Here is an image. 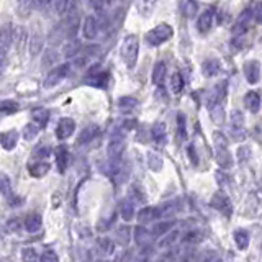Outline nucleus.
<instances>
[{
    "label": "nucleus",
    "mask_w": 262,
    "mask_h": 262,
    "mask_svg": "<svg viewBox=\"0 0 262 262\" xmlns=\"http://www.w3.org/2000/svg\"><path fill=\"white\" fill-rule=\"evenodd\" d=\"M79 16L76 14L66 16L61 22L58 23V25L51 30L50 33V43L51 44H59L62 43V41H69V40H74L77 32H79Z\"/></svg>",
    "instance_id": "f257e3e1"
},
{
    "label": "nucleus",
    "mask_w": 262,
    "mask_h": 262,
    "mask_svg": "<svg viewBox=\"0 0 262 262\" xmlns=\"http://www.w3.org/2000/svg\"><path fill=\"white\" fill-rule=\"evenodd\" d=\"M122 59L130 69H133L138 61V52H140V40L136 34H128L122 43Z\"/></svg>",
    "instance_id": "f03ea898"
},
{
    "label": "nucleus",
    "mask_w": 262,
    "mask_h": 262,
    "mask_svg": "<svg viewBox=\"0 0 262 262\" xmlns=\"http://www.w3.org/2000/svg\"><path fill=\"white\" fill-rule=\"evenodd\" d=\"M213 140H215V158L220 168L228 169L233 166V159H231V154L228 151V140L224 138L223 133L215 131L213 134Z\"/></svg>",
    "instance_id": "7ed1b4c3"
},
{
    "label": "nucleus",
    "mask_w": 262,
    "mask_h": 262,
    "mask_svg": "<svg viewBox=\"0 0 262 262\" xmlns=\"http://www.w3.org/2000/svg\"><path fill=\"white\" fill-rule=\"evenodd\" d=\"M172 36H174V30H172L170 25L168 23H159L158 26H154L152 30L146 33V43L151 46H159L169 41Z\"/></svg>",
    "instance_id": "20e7f679"
},
{
    "label": "nucleus",
    "mask_w": 262,
    "mask_h": 262,
    "mask_svg": "<svg viewBox=\"0 0 262 262\" xmlns=\"http://www.w3.org/2000/svg\"><path fill=\"white\" fill-rule=\"evenodd\" d=\"M70 72V64L69 62H66V64H59V66H54L50 72H48L46 76V79L43 82V86L46 88H51V87H56L59 86L61 82L66 79V77L69 76Z\"/></svg>",
    "instance_id": "39448f33"
},
{
    "label": "nucleus",
    "mask_w": 262,
    "mask_h": 262,
    "mask_svg": "<svg viewBox=\"0 0 262 262\" xmlns=\"http://www.w3.org/2000/svg\"><path fill=\"white\" fill-rule=\"evenodd\" d=\"M123 151H124V136L120 131H115L108 141V146H106V154H108L110 160H118L122 159Z\"/></svg>",
    "instance_id": "423d86ee"
},
{
    "label": "nucleus",
    "mask_w": 262,
    "mask_h": 262,
    "mask_svg": "<svg viewBox=\"0 0 262 262\" xmlns=\"http://www.w3.org/2000/svg\"><path fill=\"white\" fill-rule=\"evenodd\" d=\"M178 210H180V200L178 198H172L164 202L158 206V212H159V218H164V220H169L174 215H177Z\"/></svg>",
    "instance_id": "0eeeda50"
},
{
    "label": "nucleus",
    "mask_w": 262,
    "mask_h": 262,
    "mask_svg": "<svg viewBox=\"0 0 262 262\" xmlns=\"http://www.w3.org/2000/svg\"><path fill=\"white\" fill-rule=\"evenodd\" d=\"M100 32V22L95 16H86L84 23H82V34L86 40H95L98 36Z\"/></svg>",
    "instance_id": "6e6552de"
},
{
    "label": "nucleus",
    "mask_w": 262,
    "mask_h": 262,
    "mask_svg": "<svg viewBox=\"0 0 262 262\" xmlns=\"http://www.w3.org/2000/svg\"><path fill=\"white\" fill-rule=\"evenodd\" d=\"M76 131V122L72 118H61L56 126V136L59 140H68Z\"/></svg>",
    "instance_id": "1a4fd4ad"
},
{
    "label": "nucleus",
    "mask_w": 262,
    "mask_h": 262,
    "mask_svg": "<svg viewBox=\"0 0 262 262\" xmlns=\"http://www.w3.org/2000/svg\"><path fill=\"white\" fill-rule=\"evenodd\" d=\"M244 77L249 84H258L260 80V62L259 61H248L244 64Z\"/></svg>",
    "instance_id": "9d476101"
},
{
    "label": "nucleus",
    "mask_w": 262,
    "mask_h": 262,
    "mask_svg": "<svg viewBox=\"0 0 262 262\" xmlns=\"http://www.w3.org/2000/svg\"><path fill=\"white\" fill-rule=\"evenodd\" d=\"M212 206L215 208V210L222 212L223 215H226V216H230L231 210H233V208H231V202L228 198V195H224L223 192H216L215 195H213Z\"/></svg>",
    "instance_id": "9b49d317"
},
{
    "label": "nucleus",
    "mask_w": 262,
    "mask_h": 262,
    "mask_svg": "<svg viewBox=\"0 0 262 262\" xmlns=\"http://www.w3.org/2000/svg\"><path fill=\"white\" fill-rule=\"evenodd\" d=\"M251 22H254L252 15H251V12H249V8H246L240 16H238V20H236L234 26H233V34H236V36H241V34H244L248 32V28H249V25H251Z\"/></svg>",
    "instance_id": "f8f14e48"
},
{
    "label": "nucleus",
    "mask_w": 262,
    "mask_h": 262,
    "mask_svg": "<svg viewBox=\"0 0 262 262\" xmlns=\"http://www.w3.org/2000/svg\"><path fill=\"white\" fill-rule=\"evenodd\" d=\"M213 16H215V10H213V7H208V8L204 10V14H200L198 22H196V28H198V32L202 34H205L212 30Z\"/></svg>",
    "instance_id": "ddd939ff"
},
{
    "label": "nucleus",
    "mask_w": 262,
    "mask_h": 262,
    "mask_svg": "<svg viewBox=\"0 0 262 262\" xmlns=\"http://www.w3.org/2000/svg\"><path fill=\"white\" fill-rule=\"evenodd\" d=\"M77 7V0H54V8L56 14L61 16V18H66V16L72 15Z\"/></svg>",
    "instance_id": "4468645a"
},
{
    "label": "nucleus",
    "mask_w": 262,
    "mask_h": 262,
    "mask_svg": "<svg viewBox=\"0 0 262 262\" xmlns=\"http://www.w3.org/2000/svg\"><path fill=\"white\" fill-rule=\"evenodd\" d=\"M224 95H226V82H220L218 86L213 87V90L208 95V108L215 105H223V100H224Z\"/></svg>",
    "instance_id": "2eb2a0df"
},
{
    "label": "nucleus",
    "mask_w": 262,
    "mask_h": 262,
    "mask_svg": "<svg viewBox=\"0 0 262 262\" xmlns=\"http://www.w3.org/2000/svg\"><path fill=\"white\" fill-rule=\"evenodd\" d=\"M18 142V133L15 130H8L0 133V146L4 148L5 151H12Z\"/></svg>",
    "instance_id": "dca6fc26"
},
{
    "label": "nucleus",
    "mask_w": 262,
    "mask_h": 262,
    "mask_svg": "<svg viewBox=\"0 0 262 262\" xmlns=\"http://www.w3.org/2000/svg\"><path fill=\"white\" fill-rule=\"evenodd\" d=\"M15 28L12 25H2L0 26V48L8 51V48L14 44Z\"/></svg>",
    "instance_id": "f3484780"
},
{
    "label": "nucleus",
    "mask_w": 262,
    "mask_h": 262,
    "mask_svg": "<svg viewBox=\"0 0 262 262\" xmlns=\"http://www.w3.org/2000/svg\"><path fill=\"white\" fill-rule=\"evenodd\" d=\"M159 218V212H158V206H146L140 210L138 213V222L140 224H148V223H152L156 222Z\"/></svg>",
    "instance_id": "a211bd4d"
},
{
    "label": "nucleus",
    "mask_w": 262,
    "mask_h": 262,
    "mask_svg": "<svg viewBox=\"0 0 262 262\" xmlns=\"http://www.w3.org/2000/svg\"><path fill=\"white\" fill-rule=\"evenodd\" d=\"M176 226V222H172V220H164V222H159L152 226L150 230L152 238H162L164 234H168L169 231H172V228Z\"/></svg>",
    "instance_id": "6ab92c4d"
},
{
    "label": "nucleus",
    "mask_w": 262,
    "mask_h": 262,
    "mask_svg": "<svg viewBox=\"0 0 262 262\" xmlns=\"http://www.w3.org/2000/svg\"><path fill=\"white\" fill-rule=\"evenodd\" d=\"M43 43H44V38L43 34L38 33V32H33L30 34L28 38V48H30V52H32V56H36L38 52L43 50Z\"/></svg>",
    "instance_id": "aec40b11"
},
{
    "label": "nucleus",
    "mask_w": 262,
    "mask_h": 262,
    "mask_svg": "<svg viewBox=\"0 0 262 262\" xmlns=\"http://www.w3.org/2000/svg\"><path fill=\"white\" fill-rule=\"evenodd\" d=\"M41 224H43V220H41L40 213H30L25 220V230L28 233H38L41 230Z\"/></svg>",
    "instance_id": "412c9836"
},
{
    "label": "nucleus",
    "mask_w": 262,
    "mask_h": 262,
    "mask_svg": "<svg viewBox=\"0 0 262 262\" xmlns=\"http://www.w3.org/2000/svg\"><path fill=\"white\" fill-rule=\"evenodd\" d=\"M166 134H168V128H166V123L158 122V123L152 124L151 136H152L154 142H158V144H162V142L166 141Z\"/></svg>",
    "instance_id": "4be33fe9"
},
{
    "label": "nucleus",
    "mask_w": 262,
    "mask_h": 262,
    "mask_svg": "<svg viewBox=\"0 0 262 262\" xmlns=\"http://www.w3.org/2000/svg\"><path fill=\"white\" fill-rule=\"evenodd\" d=\"M50 169H51V166L48 162H43V160H36V162L28 164V172L33 177H43L50 172Z\"/></svg>",
    "instance_id": "5701e85b"
},
{
    "label": "nucleus",
    "mask_w": 262,
    "mask_h": 262,
    "mask_svg": "<svg viewBox=\"0 0 262 262\" xmlns=\"http://www.w3.org/2000/svg\"><path fill=\"white\" fill-rule=\"evenodd\" d=\"M244 104H246L249 112H252V113L259 112V108H260V95H259V92H256V90L248 92L246 97H244Z\"/></svg>",
    "instance_id": "b1692460"
},
{
    "label": "nucleus",
    "mask_w": 262,
    "mask_h": 262,
    "mask_svg": "<svg viewBox=\"0 0 262 262\" xmlns=\"http://www.w3.org/2000/svg\"><path fill=\"white\" fill-rule=\"evenodd\" d=\"M32 118H33V123L36 124L38 128H44L48 122H50V112L46 108H34L32 112Z\"/></svg>",
    "instance_id": "393cba45"
},
{
    "label": "nucleus",
    "mask_w": 262,
    "mask_h": 262,
    "mask_svg": "<svg viewBox=\"0 0 262 262\" xmlns=\"http://www.w3.org/2000/svg\"><path fill=\"white\" fill-rule=\"evenodd\" d=\"M56 164L59 172H66V168L69 164V152L66 150V146H58L56 148Z\"/></svg>",
    "instance_id": "a878e982"
},
{
    "label": "nucleus",
    "mask_w": 262,
    "mask_h": 262,
    "mask_svg": "<svg viewBox=\"0 0 262 262\" xmlns=\"http://www.w3.org/2000/svg\"><path fill=\"white\" fill-rule=\"evenodd\" d=\"M134 204L131 198H124L120 204V215L124 222H131L134 218Z\"/></svg>",
    "instance_id": "bb28decb"
},
{
    "label": "nucleus",
    "mask_w": 262,
    "mask_h": 262,
    "mask_svg": "<svg viewBox=\"0 0 262 262\" xmlns=\"http://www.w3.org/2000/svg\"><path fill=\"white\" fill-rule=\"evenodd\" d=\"M98 131H100L98 126H95V124H90V126H87L86 130H82V133L79 136V140H77V142H79V144H88V142L97 138Z\"/></svg>",
    "instance_id": "cd10ccee"
},
{
    "label": "nucleus",
    "mask_w": 262,
    "mask_h": 262,
    "mask_svg": "<svg viewBox=\"0 0 262 262\" xmlns=\"http://www.w3.org/2000/svg\"><path fill=\"white\" fill-rule=\"evenodd\" d=\"M180 12L186 18H194L196 15V12H198V4H196V0H182Z\"/></svg>",
    "instance_id": "c85d7f7f"
},
{
    "label": "nucleus",
    "mask_w": 262,
    "mask_h": 262,
    "mask_svg": "<svg viewBox=\"0 0 262 262\" xmlns=\"http://www.w3.org/2000/svg\"><path fill=\"white\" fill-rule=\"evenodd\" d=\"M166 74H168V68H166V64L160 61L154 66L152 69V84L154 86H160L166 79Z\"/></svg>",
    "instance_id": "c756f323"
},
{
    "label": "nucleus",
    "mask_w": 262,
    "mask_h": 262,
    "mask_svg": "<svg viewBox=\"0 0 262 262\" xmlns=\"http://www.w3.org/2000/svg\"><path fill=\"white\" fill-rule=\"evenodd\" d=\"M134 240L140 246H146L148 242L152 240V234L150 230H146L144 226H136L134 230Z\"/></svg>",
    "instance_id": "7c9ffc66"
},
{
    "label": "nucleus",
    "mask_w": 262,
    "mask_h": 262,
    "mask_svg": "<svg viewBox=\"0 0 262 262\" xmlns=\"http://www.w3.org/2000/svg\"><path fill=\"white\" fill-rule=\"evenodd\" d=\"M180 238V231H177V230H172V231H169L168 234H164L162 236V240L159 241V244L158 246L160 248V249H166V248H172L174 244L177 242V240Z\"/></svg>",
    "instance_id": "2f4dec72"
},
{
    "label": "nucleus",
    "mask_w": 262,
    "mask_h": 262,
    "mask_svg": "<svg viewBox=\"0 0 262 262\" xmlns=\"http://www.w3.org/2000/svg\"><path fill=\"white\" fill-rule=\"evenodd\" d=\"M234 242L238 249H241V251H244V249H248L249 246V233L246 230H236L234 231Z\"/></svg>",
    "instance_id": "473e14b6"
},
{
    "label": "nucleus",
    "mask_w": 262,
    "mask_h": 262,
    "mask_svg": "<svg viewBox=\"0 0 262 262\" xmlns=\"http://www.w3.org/2000/svg\"><path fill=\"white\" fill-rule=\"evenodd\" d=\"M202 70H204V74L208 76V77L216 76L220 72V62L216 61V59H208V61L204 62V68H202Z\"/></svg>",
    "instance_id": "72a5a7b5"
},
{
    "label": "nucleus",
    "mask_w": 262,
    "mask_h": 262,
    "mask_svg": "<svg viewBox=\"0 0 262 262\" xmlns=\"http://www.w3.org/2000/svg\"><path fill=\"white\" fill-rule=\"evenodd\" d=\"M184 86H186V82H184V77L180 72H174L170 77V88L172 92H174L176 95H178L182 90H184Z\"/></svg>",
    "instance_id": "f704fd0d"
},
{
    "label": "nucleus",
    "mask_w": 262,
    "mask_h": 262,
    "mask_svg": "<svg viewBox=\"0 0 262 262\" xmlns=\"http://www.w3.org/2000/svg\"><path fill=\"white\" fill-rule=\"evenodd\" d=\"M248 8H249V12H251L252 20L256 23H262V2L260 0H252Z\"/></svg>",
    "instance_id": "c9c22d12"
},
{
    "label": "nucleus",
    "mask_w": 262,
    "mask_h": 262,
    "mask_svg": "<svg viewBox=\"0 0 262 262\" xmlns=\"http://www.w3.org/2000/svg\"><path fill=\"white\" fill-rule=\"evenodd\" d=\"M97 248L102 254H113V251H115V242L108 240V238H100L97 241Z\"/></svg>",
    "instance_id": "e433bc0d"
},
{
    "label": "nucleus",
    "mask_w": 262,
    "mask_h": 262,
    "mask_svg": "<svg viewBox=\"0 0 262 262\" xmlns=\"http://www.w3.org/2000/svg\"><path fill=\"white\" fill-rule=\"evenodd\" d=\"M204 231L200 230H190L188 233L184 234V241H186L187 244H198L202 242V240H204Z\"/></svg>",
    "instance_id": "4c0bfd02"
},
{
    "label": "nucleus",
    "mask_w": 262,
    "mask_h": 262,
    "mask_svg": "<svg viewBox=\"0 0 262 262\" xmlns=\"http://www.w3.org/2000/svg\"><path fill=\"white\" fill-rule=\"evenodd\" d=\"M177 134L180 140L187 138V120L184 113H177Z\"/></svg>",
    "instance_id": "58836bf2"
},
{
    "label": "nucleus",
    "mask_w": 262,
    "mask_h": 262,
    "mask_svg": "<svg viewBox=\"0 0 262 262\" xmlns=\"http://www.w3.org/2000/svg\"><path fill=\"white\" fill-rule=\"evenodd\" d=\"M33 0H16V12L20 14V16H28L30 12H32V7H33Z\"/></svg>",
    "instance_id": "ea45409f"
},
{
    "label": "nucleus",
    "mask_w": 262,
    "mask_h": 262,
    "mask_svg": "<svg viewBox=\"0 0 262 262\" xmlns=\"http://www.w3.org/2000/svg\"><path fill=\"white\" fill-rule=\"evenodd\" d=\"M116 240L120 244H123V246H126V244L130 242V240H131L130 226H120V228L116 230Z\"/></svg>",
    "instance_id": "a19ab883"
},
{
    "label": "nucleus",
    "mask_w": 262,
    "mask_h": 262,
    "mask_svg": "<svg viewBox=\"0 0 262 262\" xmlns=\"http://www.w3.org/2000/svg\"><path fill=\"white\" fill-rule=\"evenodd\" d=\"M230 122H231V128H236V130L242 128L244 126V115H242V112H240V110H233V112H231Z\"/></svg>",
    "instance_id": "79ce46f5"
},
{
    "label": "nucleus",
    "mask_w": 262,
    "mask_h": 262,
    "mask_svg": "<svg viewBox=\"0 0 262 262\" xmlns=\"http://www.w3.org/2000/svg\"><path fill=\"white\" fill-rule=\"evenodd\" d=\"M22 259H23V262H41V258L33 248L22 249Z\"/></svg>",
    "instance_id": "37998d69"
},
{
    "label": "nucleus",
    "mask_w": 262,
    "mask_h": 262,
    "mask_svg": "<svg viewBox=\"0 0 262 262\" xmlns=\"http://www.w3.org/2000/svg\"><path fill=\"white\" fill-rule=\"evenodd\" d=\"M210 115H212V120L215 123H223L224 120V110H223V105H215L210 108Z\"/></svg>",
    "instance_id": "c03bdc74"
},
{
    "label": "nucleus",
    "mask_w": 262,
    "mask_h": 262,
    "mask_svg": "<svg viewBox=\"0 0 262 262\" xmlns=\"http://www.w3.org/2000/svg\"><path fill=\"white\" fill-rule=\"evenodd\" d=\"M148 164H150V168L152 170H160V169H162V159H160V156H158V154H154V152H148Z\"/></svg>",
    "instance_id": "a18cd8bd"
},
{
    "label": "nucleus",
    "mask_w": 262,
    "mask_h": 262,
    "mask_svg": "<svg viewBox=\"0 0 262 262\" xmlns=\"http://www.w3.org/2000/svg\"><path fill=\"white\" fill-rule=\"evenodd\" d=\"M136 105H138V100L134 97H122L118 100V106H120L122 110H133Z\"/></svg>",
    "instance_id": "49530a36"
},
{
    "label": "nucleus",
    "mask_w": 262,
    "mask_h": 262,
    "mask_svg": "<svg viewBox=\"0 0 262 262\" xmlns=\"http://www.w3.org/2000/svg\"><path fill=\"white\" fill-rule=\"evenodd\" d=\"M180 251L178 249H170V251L164 252L162 256H160L159 262H177L178 259H180Z\"/></svg>",
    "instance_id": "de8ad7c7"
},
{
    "label": "nucleus",
    "mask_w": 262,
    "mask_h": 262,
    "mask_svg": "<svg viewBox=\"0 0 262 262\" xmlns=\"http://www.w3.org/2000/svg\"><path fill=\"white\" fill-rule=\"evenodd\" d=\"M18 110V104L14 100H4L0 102V113H15Z\"/></svg>",
    "instance_id": "09e8293b"
},
{
    "label": "nucleus",
    "mask_w": 262,
    "mask_h": 262,
    "mask_svg": "<svg viewBox=\"0 0 262 262\" xmlns=\"http://www.w3.org/2000/svg\"><path fill=\"white\" fill-rule=\"evenodd\" d=\"M38 126H36V124H34V123H30V124H26V126L25 128H23V138H25V140H33L34 138V136H36L38 134Z\"/></svg>",
    "instance_id": "8fccbe9b"
},
{
    "label": "nucleus",
    "mask_w": 262,
    "mask_h": 262,
    "mask_svg": "<svg viewBox=\"0 0 262 262\" xmlns=\"http://www.w3.org/2000/svg\"><path fill=\"white\" fill-rule=\"evenodd\" d=\"M50 156V148L48 146H36L33 150V158L38 159V160H43Z\"/></svg>",
    "instance_id": "3c124183"
},
{
    "label": "nucleus",
    "mask_w": 262,
    "mask_h": 262,
    "mask_svg": "<svg viewBox=\"0 0 262 262\" xmlns=\"http://www.w3.org/2000/svg\"><path fill=\"white\" fill-rule=\"evenodd\" d=\"M130 195L133 196L136 202H146V194L142 192V188L140 186H133L130 188Z\"/></svg>",
    "instance_id": "603ef678"
},
{
    "label": "nucleus",
    "mask_w": 262,
    "mask_h": 262,
    "mask_svg": "<svg viewBox=\"0 0 262 262\" xmlns=\"http://www.w3.org/2000/svg\"><path fill=\"white\" fill-rule=\"evenodd\" d=\"M56 61H58V54L52 50H48L43 56V64L44 66H54Z\"/></svg>",
    "instance_id": "864d4df0"
},
{
    "label": "nucleus",
    "mask_w": 262,
    "mask_h": 262,
    "mask_svg": "<svg viewBox=\"0 0 262 262\" xmlns=\"http://www.w3.org/2000/svg\"><path fill=\"white\" fill-rule=\"evenodd\" d=\"M10 192V178L8 176L0 174V194L7 195Z\"/></svg>",
    "instance_id": "5fc2aeb1"
},
{
    "label": "nucleus",
    "mask_w": 262,
    "mask_h": 262,
    "mask_svg": "<svg viewBox=\"0 0 262 262\" xmlns=\"http://www.w3.org/2000/svg\"><path fill=\"white\" fill-rule=\"evenodd\" d=\"M249 158H251V150H249L248 146L238 148V159H240L241 162H246V160H249Z\"/></svg>",
    "instance_id": "6e6d98bb"
},
{
    "label": "nucleus",
    "mask_w": 262,
    "mask_h": 262,
    "mask_svg": "<svg viewBox=\"0 0 262 262\" xmlns=\"http://www.w3.org/2000/svg\"><path fill=\"white\" fill-rule=\"evenodd\" d=\"M33 4L41 10H48V8L54 7V0H33Z\"/></svg>",
    "instance_id": "4d7b16f0"
},
{
    "label": "nucleus",
    "mask_w": 262,
    "mask_h": 262,
    "mask_svg": "<svg viewBox=\"0 0 262 262\" xmlns=\"http://www.w3.org/2000/svg\"><path fill=\"white\" fill-rule=\"evenodd\" d=\"M41 262H59L56 252L52 251H44L43 256H41Z\"/></svg>",
    "instance_id": "13d9d810"
},
{
    "label": "nucleus",
    "mask_w": 262,
    "mask_h": 262,
    "mask_svg": "<svg viewBox=\"0 0 262 262\" xmlns=\"http://www.w3.org/2000/svg\"><path fill=\"white\" fill-rule=\"evenodd\" d=\"M90 5L95 10H104L110 5V0H90Z\"/></svg>",
    "instance_id": "bf43d9fd"
},
{
    "label": "nucleus",
    "mask_w": 262,
    "mask_h": 262,
    "mask_svg": "<svg viewBox=\"0 0 262 262\" xmlns=\"http://www.w3.org/2000/svg\"><path fill=\"white\" fill-rule=\"evenodd\" d=\"M187 154H188V158H190V160L196 166L198 164V154H196V151H195V148L190 144L188 148H187Z\"/></svg>",
    "instance_id": "052dcab7"
},
{
    "label": "nucleus",
    "mask_w": 262,
    "mask_h": 262,
    "mask_svg": "<svg viewBox=\"0 0 262 262\" xmlns=\"http://www.w3.org/2000/svg\"><path fill=\"white\" fill-rule=\"evenodd\" d=\"M5 61H7V50H4V48H0V74L4 72Z\"/></svg>",
    "instance_id": "680f3d73"
},
{
    "label": "nucleus",
    "mask_w": 262,
    "mask_h": 262,
    "mask_svg": "<svg viewBox=\"0 0 262 262\" xmlns=\"http://www.w3.org/2000/svg\"><path fill=\"white\" fill-rule=\"evenodd\" d=\"M142 2H150V5H151V7H152V4L156 2V0H142Z\"/></svg>",
    "instance_id": "e2e57ef3"
},
{
    "label": "nucleus",
    "mask_w": 262,
    "mask_h": 262,
    "mask_svg": "<svg viewBox=\"0 0 262 262\" xmlns=\"http://www.w3.org/2000/svg\"><path fill=\"white\" fill-rule=\"evenodd\" d=\"M215 262H218V260H215Z\"/></svg>",
    "instance_id": "0e129e2a"
}]
</instances>
